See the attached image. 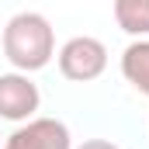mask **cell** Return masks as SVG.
<instances>
[{
  "label": "cell",
  "instance_id": "6",
  "mask_svg": "<svg viewBox=\"0 0 149 149\" xmlns=\"http://www.w3.org/2000/svg\"><path fill=\"white\" fill-rule=\"evenodd\" d=\"M114 21L128 35H149V0H114Z\"/></svg>",
  "mask_w": 149,
  "mask_h": 149
},
{
  "label": "cell",
  "instance_id": "4",
  "mask_svg": "<svg viewBox=\"0 0 149 149\" xmlns=\"http://www.w3.org/2000/svg\"><path fill=\"white\" fill-rule=\"evenodd\" d=\"M38 87L24 73H3L0 76V118L7 121H24L38 111Z\"/></svg>",
  "mask_w": 149,
  "mask_h": 149
},
{
  "label": "cell",
  "instance_id": "5",
  "mask_svg": "<svg viewBox=\"0 0 149 149\" xmlns=\"http://www.w3.org/2000/svg\"><path fill=\"white\" fill-rule=\"evenodd\" d=\"M121 73H125V80H128L139 94L149 97V38L132 42V45L121 52Z\"/></svg>",
  "mask_w": 149,
  "mask_h": 149
},
{
  "label": "cell",
  "instance_id": "3",
  "mask_svg": "<svg viewBox=\"0 0 149 149\" xmlns=\"http://www.w3.org/2000/svg\"><path fill=\"white\" fill-rule=\"evenodd\" d=\"M3 149H73L70 128L56 118H35L7 135Z\"/></svg>",
  "mask_w": 149,
  "mask_h": 149
},
{
  "label": "cell",
  "instance_id": "1",
  "mask_svg": "<svg viewBox=\"0 0 149 149\" xmlns=\"http://www.w3.org/2000/svg\"><path fill=\"white\" fill-rule=\"evenodd\" d=\"M52 52H56V35H52V24L42 14L21 10V14H14L7 21V28H3V56L17 70L31 73V70L49 66Z\"/></svg>",
  "mask_w": 149,
  "mask_h": 149
},
{
  "label": "cell",
  "instance_id": "2",
  "mask_svg": "<svg viewBox=\"0 0 149 149\" xmlns=\"http://www.w3.org/2000/svg\"><path fill=\"white\" fill-rule=\"evenodd\" d=\"M108 66V49L101 38H90V35H76L70 38L63 49H59V73L66 80H97Z\"/></svg>",
  "mask_w": 149,
  "mask_h": 149
},
{
  "label": "cell",
  "instance_id": "7",
  "mask_svg": "<svg viewBox=\"0 0 149 149\" xmlns=\"http://www.w3.org/2000/svg\"><path fill=\"white\" fill-rule=\"evenodd\" d=\"M80 149H118L114 142H108V139H90V142H83Z\"/></svg>",
  "mask_w": 149,
  "mask_h": 149
}]
</instances>
